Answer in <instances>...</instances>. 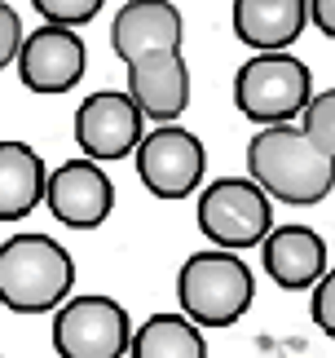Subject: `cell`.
Returning <instances> with one entry per match:
<instances>
[{"label": "cell", "instance_id": "obj_8", "mask_svg": "<svg viewBox=\"0 0 335 358\" xmlns=\"http://www.w3.org/2000/svg\"><path fill=\"white\" fill-rule=\"evenodd\" d=\"M146 137V115L137 111V102L128 93L115 89H97L80 102L75 111V146L84 159L110 164V159H128L137 142Z\"/></svg>", "mask_w": 335, "mask_h": 358}, {"label": "cell", "instance_id": "obj_15", "mask_svg": "<svg viewBox=\"0 0 335 358\" xmlns=\"http://www.w3.org/2000/svg\"><path fill=\"white\" fill-rule=\"evenodd\" d=\"M45 159L27 142H0V222H22L45 203Z\"/></svg>", "mask_w": 335, "mask_h": 358}, {"label": "cell", "instance_id": "obj_22", "mask_svg": "<svg viewBox=\"0 0 335 358\" xmlns=\"http://www.w3.org/2000/svg\"><path fill=\"white\" fill-rule=\"evenodd\" d=\"M0 358H5V354H0Z\"/></svg>", "mask_w": 335, "mask_h": 358}, {"label": "cell", "instance_id": "obj_13", "mask_svg": "<svg viewBox=\"0 0 335 358\" xmlns=\"http://www.w3.org/2000/svg\"><path fill=\"white\" fill-rule=\"evenodd\" d=\"M181 40H186V18L172 0H128L110 22V49L119 62H133L150 49H181Z\"/></svg>", "mask_w": 335, "mask_h": 358}, {"label": "cell", "instance_id": "obj_7", "mask_svg": "<svg viewBox=\"0 0 335 358\" xmlns=\"http://www.w3.org/2000/svg\"><path fill=\"white\" fill-rule=\"evenodd\" d=\"M137 177L155 199H186L203 186L207 173V150L199 142V133L181 129V124H159L150 129L133 150Z\"/></svg>", "mask_w": 335, "mask_h": 358}, {"label": "cell", "instance_id": "obj_18", "mask_svg": "<svg viewBox=\"0 0 335 358\" xmlns=\"http://www.w3.org/2000/svg\"><path fill=\"white\" fill-rule=\"evenodd\" d=\"M31 5L40 9V18L53 22V27H84V22H93L97 13H102L106 0H31Z\"/></svg>", "mask_w": 335, "mask_h": 358}, {"label": "cell", "instance_id": "obj_20", "mask_svg": "<svg viewBox=\"0 0 335 358\" xmlns=\"http://www.w3.org/2000/svg\"><path fill=\"white\" fill-rule=\"evenodd\" d=\"M18 49H22V18L9 0H0V71L18 62Z\"/></svg>", "mask_w": 335, "mask_h": 358}, {"label": "cell", "instance_id": "obj_21", "mask_svg": "<svg viewBox=\"0 0 335 358\" xmlns=\"http://www.w3.org/2000/svg\"><path fill=\"white\" fill-rule=\"evenodd\" d=\"M309 22L327 40H335V0H309Z\"/></svg>", "mask_w": 335, "mask_h": 358}, {"label": "cell", "instance_id": "obj_6", "mask_svg": "<svg viewBox=\"0 0 335 358\" xmlns=\"http://www.w3.org/2000/svg\"><path fill=\"white\" fill-rule=\"evenodd\" d=\"M199 230L225 252L260 248L274 230V199L251 177H216L199 190Z\"/></svg>", "mask_w": 335, "mask_h": 358}, {"label": "cell", "instance_id": "obj_4", "mask_svg": "<svg viewBox=\"0 0 335 358\" xmlns=\"http://www.w3.org/2000/svg\"><path fill=\"white\" fill-rule=\"evenodd\" d=\"M313 98V71L291 49L251 53L234 76V106L260 129L291 124Z\"/></svg>", "mask_w": 335, "mask_h": 358}, {"label": "cell", "instance_id": "obj_1", "mask_svg": "<svg viewBox=\"0 0 335 358\" xmlns=\"http://www.w3.org/2000/svg\"><path fill=\"white\" fill-rule=\"evenodd\" d=\"M247 177L278 203L313 208L335 190V159H327L300 129L274 124L247 142Z\"/></svg>", "mask_w": 335, "mask_h": 358}, {"label": "cell", "instance_id": "obj_12", "mask_svg": "<svg viewBox=\"0 0 335 358\" xmlns=\"http://www.w3.org/2000/svg\"><path fill=\"white\" fill-rule=\"evenodd\" d=\"M260 266L265 274L287 287V292H309V287L327 274V239L313 226H274L260 239Z\"/></svg>", "mask_w": 335, "mask_h": 358}, {"label": "cell", "instance_id": "obj_14", "mask_svg": "<svg viewBox=\"0 0 335 358\" xmlns=\"http://www.w3.org/2000/svg\"><path fill=\"white\" fill-rule=\"evenodd\" d=\"M234 36L251 53H283L309 27V0H234Z\"/></svg>", "mask_w": 335, "mask_h": 358}, {"label": "cell", "instance_id": "obj_16", "mask_svg": "<svg viewBox=\"0 0 335 358\" xmlns=\"http://www.w3.org/2000/svg\"><path fill=\"white\" fill-rule=\"evenodd\" d=\"M128 358H207V341L186 314H150L142 327H133Z\"/></svg>", "mask_w": 335, "mask_h": 358}, {"label": "cell", "instance_id": "obj_11", "mask_svg": "<svg viewBox=\"0 0 335 358\" xmlns=\"http://www.w3.org/2000/svg\"><path fill=\"white\" fill-rule=\"evenodd\" d=\"M128 66V98L137 111L159 124H177L190 106V66L181 49H150L142 58L124 62Z\"/></svg>", "mask_w": 335, "mask_h": 358}, {"label": "cell", "instance_id": "obj_9", "mask_svg": "<svg viewBox=\"0 0 335 358\" xmlns=\"http://www.w3.org/2000/svg\"><path fill=\"white\" fill-rule=\"evenodd\" d=\"M45 203H49L53 222H62L71 230H97L115 213V182L106 177L102 164L80 155V159H66L49 173Z\"/></svg>", "mask_w": 335, "mask_h": 358}, {"label": "cell", "instance_id": "obj_2", "mask_svg": "<svg viewBox=\"0 0 335 358\" xmlns=\"http://www.w3.org/2000/svg\"><path fill=\"white\" fill-rule=\"evenodd\" d=\"M75 292V257L40 230L0 243V306L13 314H49Z\"/></svg>", "mask_w": 335, "mask_h": 358}, {"label": "cell", "instance_id": "obj_10", "mask_svg": "<svg viewBox=\"0 0 335 358\" xmlns=\"http://www.w3.org/2000/svg\"><path fill=\"white\" fill-rule=\"evenodd\" d=\"M13 66H18V80L31 93H71L80 85L84 66H89V49L71 27L40 22L31 36H22Z\"/></svg>", "mask_w": 335, "mask_h": 358}, {"label": "cell", "instance_id": "obj_17", "mask_svg": "<svg viewBox=\"0 0 335 358\" xmlns=\"http://www.w3.org/2000/svg\"><path fill=\"white\" fill-rule=\"evenodd\" d=\"M300 133L309 137V142L322 150L327 159H335V89H327V93H313L309 98V106L300 111Z\"/></svg>", "mask_w": 335, "mask_h": 358}, {"label": "cell", "instance_id": "obj_3", "mask_svg": "<svg viewBox=\"0 0 335 358\" xmlns=\"http://www.w3.org/2000/svg\"><path fill=\"white\" fill-rule=\"evenodd\" d=\"M181 314L199 327H234L256 301V274L225 248H203L177 270Z\"/></svg>", "mask_w": 335, "mask_h": 358}, {"label": "cell", "instance_id": "obj_19", "mask_svg": "<svg viewBox=\"0 0 335 358\" xmlns=\"http://www.w3.org/2000/svg\"><path fill=\"white\" fill-rule=\"evenodd\" d=\"M309 314L318 323V332L335 341V266H327V274L313 283V301H309Z\"/></svg>", "mask_w": 335, "mask_h": 358}, {"label": "cell", "instance_id": "obj_5", "mask_svg": "<svg viewBox=\"0 0 335 358\" xmlns=\"http://www.w3.org/2000/svg\"><path fill=\"white\" fill-rule=\"evenodd\" d=\"M133 345V319L106 292H71L53 310L58 358H124Z\"/></svg>", "mask_w": 335, "mask_h": 358}]
</instances>
